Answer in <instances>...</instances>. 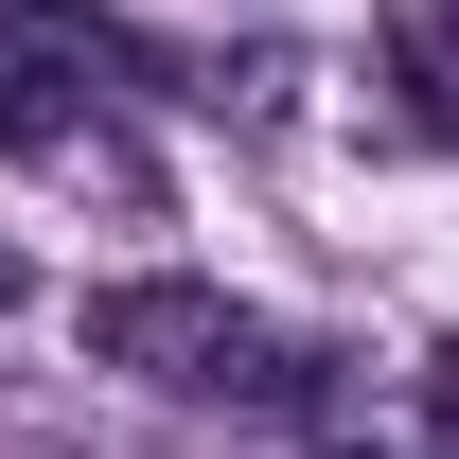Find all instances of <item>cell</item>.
Returning <instances> with one entry per match:
<instances>
[{
    "label": "cell",
    "mask_w": 459,
    "mask_h": 459,
    "mask_svg": "<svg viewBox=\"0 0 459 459\" xmlns=\"http://www.w3.org/2000/svg\"><path fill=\"white\" fill-rule=\"evenodd\" d=\"M89 371H124V389H177V406H300V389H318V353H300L265 300L177 283V265L89 300Z\"/></svg>",
    "instance_id": "7a4b0ae2"
},
{
    "label": "cell",
    "mask_w": 459,
    "mask_h": 459,
    "mask_svg": "<svg viewBox=\"0 0 459 459\" xmlns=\"http://www.w3.org/2000/svg\"><path fill=\"white\" fill-rule=\"evenodd\" d=\"M389 54H406V89L459 124V0H389Z\"/></svg>",
    "instance_id": "3957f363"
},
{
    "label": "cell",
    "mask_w": 459,
    "mask_h": 459,
    "mask_svg": "<svg viewBox=\"0 0 459 459\" xmlns=\"http://www.w3.org/2000/svg\"><path fill=\"white\" fill-rule=\"evenodd\" d=\"M124 89H142V54H124L89 0H0V160L160 230V160H142Z\"/></svg>",
    "instance_id": "6da1fadb"
},
{
    "label": "cell",
    "mask_w": 459,
    "mask_h": 459,
    "mask_svg": "<svg viewBox=\"0 0 459 459\" xmlns=\"http://www.w3.org/2000/svg\"><path fill=\"white\" fill-rule=\"evenodd\" d=\"M406 459H459V336L406 371Z\"/></svg>",
    "instance_id": "277c9868"
}]
</instances>
